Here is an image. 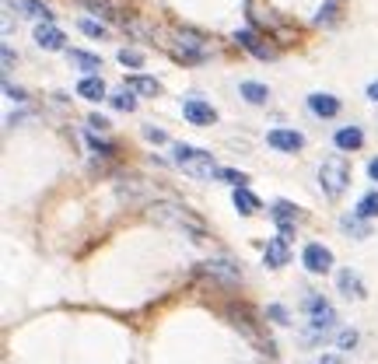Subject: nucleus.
<instances>
[{
	"mask_svg": "<svg viewBox=\"0 0 378 364\" xmlns=\"http://www.w3.org/2000/svg\"><path fill=\"white\" fill-rule=\"evenodd\" d=\"M147 217L154 224H165V228H179L182 235H189L193 242H207V224L182 203L175 200H154L147 203Z\"/></svg>",
	"mask_w": 378,
	"mask_h": 364,
	"instance_id": "obj_1",
	"label": "nucleus"
},
{
	"mask_svg": "<svg viewBox=\"0 0 378 364\" xmlns=\"http://www.w3.org/2000/svg\"><path fill=\"white\" fill-rule=\"evenodd\" d=\"M172 165L182 168L186 175L200 179V182L217 179V172H221V165L214 162L210 151H204V147H189V144H175V147H172Z\"/></svg>",
	"mask_w": 378,
	"mask_h": 364,
	"instance_id": "obj_2",
	"label": "nucleus"
},
{
	"mask_svg": "<svg viewBox=\"0 0 378 364\" xmlns=\"http://www.w3.org/2000/svg\"><path fill=\"white\" fill-rule=\"evenodd\" d=\"M224 316L231 319V326H235L238 333H246V340H249L252 347H259L263 354H277V343L263 333V326L256 323V316H252L246 305H242V308H238V305H228V308H224Z\"/></svg>",
	"mask_w": 378,
	"mask_h": 364,
	"instance_id": "obj_3",
	"label": "nucleus"
},
{
	"mask_svg": "<svg viewBox=\"0 0 378 364\" xmlns=\"http://www.w3.org/2000/svg\"><path fill=\"white\" fill-rule=\"evenodd\" d=\"M319 186H322V193L330 197V200H340L343 193H347V186H350V168L347 162L333 155V158H326V162L319 165Z\"/></svg>",
	"mask_w": 378,
	"mask_h": 364,
	"instance_id": "obj_4",
	"label": "nucleus"
},
{
	"mask_svg": "<svg viewBox=\"0 0 378 364\" xmlns=\"http://www.w3.org/2000/svg\"><path fill=\"white\" fill-rule=\"evenodd\" d=\"M301 308L308 312V326H312V336H308V340H315L319 333H326V329L336 326V308L322 294H308V298L301 301Z\"/></svg>",
	"mask_w": 378,
	"mask_h": 364,
	"instance_id": "obj_5",
	"label": "nucleus"
},
{
	"mask_svg": "<svg viewBox=\"0 0 378 364\" xmlns=\"http://www.w3.org/2000/svg\"><path fill=\"white\" fill-rule=\"evenodd\" d=\"M266 144L277 147V151H284V155H298V151L305 147V133H298L291 126H273V130L266 133Z\"/></svg>",
	"mask_w": 378,
	"mask_h": 364,
	"instance_id": "obj_6",
	"label": "nucleus"
},
{
	"mask_svg": "<svg viewBox=\"0 0 378 364\" xmlns=\"http://www.w3.org/2000/svg\"><path fill=\"white\" fill-rule=\"evenodd\" d=\"M301 263L308 274H326V270H333V252L322 242H308L301 249Z\"/></svg>",
	"mask_w": 378,
	"mask_h": 364,
	"instance_id": "obj_7",
	"label": "nucleus"
},
{
	"mask_svg": "<svg viewBox=\"0 0 378 364\" xmlns=\"http://www.w3.org/2000/svg\"><path fill=\"white\" fill-rule=\"evenodd\" d=\"M204 274L214 277V281H221V284H238L242 281V266H238L235 259H228V256L207 259V263H204Z\"/></svg>",
	"mask_w": 378,
	"mask_h": 364,
	"instance_id": "obj_8",
	"label": "nucleus"
},
{
	"mask_svg": "<svg viewBox=\"0 0 378 364\" xmlns=\"http://www.w3.org/2000/svg\"><path fill=\"white\" fill-rule=\"evenodd\" d=\"M182 116L193 126H210V123H217V109L204 98H182Z\"/></svg>",
	"mask_w": 378,
	"mask_h": 364,
	"instance_id": "obj_9",
	"label": "nucleus"
},
{
	"mask_svg": "<svg viewBox=\"0 0 378 364\" xmlns=\"http://www.w3.org/2000/svg\"><path fill=\"white\" fill-rule=\"evenodd\" d=\"M305 102H308V113L319 116V120H333V116H340V109H343V102L336 95H330V91H315Z\"/></svg>",
	"mask_w": 378,
	"mask_h": 364,
	"instance_id": "obj_10",
	"label": "nucleus"
},
{
	"mask_svg": "<svg viewBox=\"0 0 378 364\" xmlns=\"http://www.w3.org/2000/svg\"><path fill=\"white\" fill-rule=\"evenodd\" d=\"M36 46L46 49V53H63V49H67V36H63L53 21H39V25H36Z\"/></svg>",
	"mask_w": 378,
	"mask_h": 364,
	"instance_id": "obj_11",
	"label": "nucleus"
},
{
	"mask_svg": "<svg viewBox=\"0 0 378 364\" xmlns=\"http://www.w3.org/2000/svg\"><path fill=\"white\" fill-rule=\"evenodd\" d=\"M67 60L74 71H84V78H98L102 74V56L84 53V49H67Z\"/></svg>",
	"mask_w": 378,
	"mask_h": 364,
	"instance_id": "obj_12",
	"label": "nucleus"
},
{
	"mask_svg": "<svg viewBox=\"0 0 378 364\" xmlns=\"http://www.w3.org/2000/svg\"><path fill=\"white\" fill-rule=\"evenodd\" d=\"M288 239H270V245H266V252H263V263L270 266V270H280V266H288L291 263V249H288Z\"/></svg>",
	"mask_w": 378,
	"mask_h": 364,
	"instance_id": "obj_13",
	"label": "nucleus"
},
{
	"mask_svg": "<svg viewBox=\"0 0 378 364\" xmlns=\"http://www.w3.org/2000/svg\"><path fill=\"white\" fill-rule=\"evenodd\" d=\"M7 11H18V14H25V18H32V21H53V18H56L42 0H7Z\"/></svg>",
	"mask_w": 378,
	"mask_h": 364,
	"instance_id": "obj_14",
	"label": "nucleus"
},
{
	"mask_svg": "<svg viewBox=\"0 0 378 364\" xmlns=\"http://www.w3.org/2000/svg\"><path fill=\"white\" fill-rule=\"evenodd\" d=\"M235 42H238L242 49H249L256 60H273V56H277L270 46H263V39H259L252 28H238V32H235Z\"/></svg>",
	"mask_w": 378,
	"mask_h": 364,
	"instance_id": "obj_15",
	"label": "nucleus"
},
{
	"mask_svg": "<svg viewBox=\"0 0 378 364\" xmlns=\"http://www.w3.org/2000/svg\"><path fill=\"white\" fill-rule=\"evenodd\" d=\"M333 144L336 151H357L364 144V130L361 126H340L333 133Z\"/></svg>",
	"mask_w": 378,
	"mask_h": 364,
	"instance_id": "obj_16",
	"label": "nucleus"
},
{
	"mask_svg": "<svg viewBox=\"0 0 378 364\" xmlns=\"http://www.w3.org/2000/svg\"><path fill=\"white\" fill-rule=\"evenodd\" d=\"M336 284H340V294L343 298H368V287H364V281L354 274V270H340V277H336Z\"/></svg>",
	"mask_w": 378,
	"mask_h": 364,
	"instance_id": "obj_17",
	"label": "nucleus"
},
{
	"mask_svg": "<svg viewBox=\"0 0 378 364\" xmlns=\"http://www.w3.org/2000/svg\"><path fill=\"white\" fill-rule=\"evenodd\" d=\"M126 88H130L133 95H140V98L162 95V84L154 81V78H144V74H130V78H126Z\"/></svg>",
	"mask_w": 378,
	"mask_h": 364,
	"instance_id": "obj_18",
	"label": "nucleus"
},
{
	"mask_svg": "<svg viewBox=\"0 0 378 364\" xmlns=\"http://www.w3.org/2000/svg\"><path fill=\"white\" fill-rule=\"evenodd\" d=\"M81 7H88L91 14H98V18H105V21H126L123 14H120V7L112 4V0H78Z\"/></svg>",
	"mask_w": 378,
	"mask_h": 364,
	"instance_id": "obj_19",
	"label": "nucleus"
},
{
	"mask_svg": "<svg viewBox=\"0 0 378 364\" xmlns=\"http://www.w3.org/2000/svg\"><path fill=\"white\" fill-rule=\"evenodd\" d=\"M231 200H235V210H238L242 217H252V214H259V210H263L259 197H256L252 189H246V186H242V189H235V197H231Z\"/></svg>",
	"mask_w": 378,
	"mask_h": 364,
	"instance_id": "obj_20",
	"label": "nucleus"
},
{
	"mask_svg": "<svg viewBox=\"0 0 378 364\" xmlns=\"http://www.w3.org/2000/svg\"><path fill=\"white\" fill-rule=\"evenodd\" d=\"M238 95H242L249 105H266V102H270V88L259 81H242L238 84Z\"/></svg>",
	"mask_w": 378,
	"mask_h": 364,
	"instance_id": "obj_21",
	"label": "nucleus"
},
{
	"mask_svg": "<svg viewBox=\"0 0 378 364\" xmlns=\"http://www.w3.org/2000/svg\"><path fill=\"white\" fill-rule=\"evenodd\" d=\"M78 95L88 98V102H102V98H109V91H105V81H102V78H81V81H78Z\"/></svg>",
	"mask_w": 378,
	"mask_h": 364,
	"instance_id": "obj_22",
	"label": "nucleus"
},
{
	"mask_svg": "<svg viewBox=\"0 0 378 364\" xmlns=\"http://www.w3.org/2000/svg\"><path fill=\"white\" fill-rule=\"evenodd\" d=\"M340 228H343V235H350V239H368V235H372L368 221H364V217H357V214L340 217Z\"/></svg>",
	"mask_w": 378,
	"mask_h": 364,
	"instance_id": "obj_23",
	"label": "nucleus"
},
{
	"mask_svg": "<svg viewBox=\"0 0 378 364\" xmlns=\"http://www.w3.org/2000/svg\"><path fill=\"white\" fill-rule=\"evenodd\" d=\"M270 217H273L277 224H294V221H298V207L288 200H273L270 203Z\"/></svg>",
	"mask_w": 378,
	"mask_h": 364,
	"instance_id": "obj_24",
	"label": "nucleus"
},
{
	"mask_svg": "<svg viewBox=\"0 0 378 364\" xmlns=\"http://www.w3.org/2000/svg\"><path fill=\"white\" fill-rule=\"evenodd\" d=\"M105 102H109L112 109H120V113H133V109H137V95H133V91H130L126 84L120 88V91H112V95H109Z\"/></svg>",
	"mask_w": 378,
	"mask_h": 364,
	"instance_id": "obj_25",
	"label": "nucleus"
},
{
	"mask_svg": "<svg viewBox=\"0 0 378 364\" xmlns=\"http://www.w3.org/2000/svg\"><path fill=\"white\" fill-rule=\"evenodd\" d=\"M357 217H364V221H372L378 217V193H364L361 200H357V210H354Z\"/></svg>",
	"mask_w": 378,
	"mask_h": 364,
	"instance_id": "obj_26",
	"label": "nucleus"
},
{
	"mask_svg": "<svg viewBox=\"0 0 378 364\" xmlns=\"http://www.w3.org/2000/svg\"><path fill=\"white\" fill-rule=\"evenodd\" d=\"M78 28H81L84 36H91V39H105L109 36V28L102 21H95V18H78Z\"/></svg>",
	"mask_w": 378,
	"mask_h": 364,
	"instance_id": "obj_27",
	"label": "nucleus"
},
{
	"mask_svg": "<svg viewBox=\"0 0 378 364\" xmlns=\"http://www.w3.org/2000/svg\"><path fill=\"white\" fill-rule=\"evenodd\" d=\"M336 18H340V0H326L315 14V25H333Z\"/></svg>",
	"mask_w": 378,
	"mask_h": 364,
	"instance_id": "obj_28",
	"label": "nucleus"
},
{
	"mask_svg": "<svg viewBox=\"0 0 378 364\" xmlns=\"http://www.w3.org/2000/svg\"><path fill=\"white\" fill-rule=\"evenodd\" d=\"M217 179H221V182H228V186H235V189H242V186L249 182V175H246V172H238V168H221V172H217Z\"/></svg>",
	"mask_w": 378,
	"mask_h": 364,
	"instance_id": "obj_29",
	"label": "nucleus"
},
{
	"mask_svg": "<svg viewBox=\"0 0 378 364\" xmlns=\"http://www.w3.org/2000/svg\"><path fill=\"white\" fill-rule=\"evenodd\" d=\"M266 319H270V323H277V326H291V316H288V308H284V305H270V308H266Z\"/></svg>",
	"mask_w": 378,
	"mask_h": 364,
	"instance_id": "obj_30",
	"label": "nucleus"
},
{
	"mask_svg": "<svg viewBox=\"0 0 378 364\" xmlns=\"http://www.w3.org/2000/svg\"><path fill=\"white\" fill-rule=\"evenodd\" d=\"M120 63L123 67H144V53L140 49H120Z\"/></svg>",
	"mask_w": 378,
	"mask_h": 364,
	"instance_id": "obj_31",
	"label": "nucleus"
},
{
	"mask_svg": "<svg viewBox=\"0 0 378 364\" xmlns=\"http://www.w3.org/2000/svg\"><path fill=\"white\" fill-rule=\"evenodd\" d=\"M88 144H91V151H102V155H116V144H109V140H98L95 133H88Z\"/></svg>",
	"mask_w": 378,
	"mask_h": 364,
	"instance_id": "obj_32",
	"label": "nucleus"
},
{
	"mask_svg": "<svg viewBox=\"0 0 378 364\" xmlns=\"http://www.w3.org/2000/svg\"><path fill=\"white\" fill-rule=\"evenodd\" d=\"M357 340H361V336H357V329H343V333H340V350H354V347H357Z\"/></svg>",
	"mask_w": 378,
	"mask_h": 364,
	"instance_id": "obj_33",
	"label": "nucleus"
},
{
	"mask_svg": "<svg viewBox=\"0 0 378 364\" xmlns=\"http://www.w3.org/2000/svg\"><path fill=\"white\" fill-rule=\"evenodd\" d=\"M144 140H151V144H165V130H158V126H144Z\"/></svg>",
	"mask_w": 378,
	"mask_h": 364,
	"instance_id": "obj_34",
	"label": "nucleus"
},
{
	"mask_svg": "<svg viewBox=\"0 0 378 364\" xmlns=\"http://www.w3.org/2000/svg\"><path fill=\"white\" fill-rule=\"evenodd\" d=\"M4 95H7L11 102H28V95H25L21 88H14V84H11V81H4Z\"/></svg>",
	"mask_w": 378,
	"mask_h": 364,
	"instance_id": "obj_35",
	"label": "nucleus"
},
{
	"mask_svg": "<svg viewBox=\"0 0 378 364\" xmlns=\"http://www.w3.org/2000/svg\"><path fill=\"white\" fill-rule=\"evenodd\" d=\"M88 126H91V130H109L112 123L105 120V116H88Z\"/></svg>",
	"mask_w": 378,
	"mask_h": 364,
	"instance_id": "obj_36",
	"label": "nucleus"
},
{
	"mask_svg": "<svg viewBox=\"0 0 378 364\" xmlns=\"http://www.w3.org/2000/svg\"><path fill=\"white\" fill-rule=\"evenodd\" d=\"M14 71V53H11V46H4V74H11Z\"/></svg>",
	"mask_w": 378,
	"mask_h": 364,
	"instance_id": "obj_37",
	"label": "nucleus"
},
{
	"mask_svg": "<svg viewBox=\"0 0 378 364\" xmlns=\"http://www.w3.org/2000/svg\"><path fill=\"white\" fill-rule=\"evenodd\" d=\"M368 175H372V182H378V158L368 162Z\"/></svg>",
	"mask_w": 378,
	"mask_h": 364,
	"instance_id": "obj_38",
	"label": "nucleus"
},
{
	"mask_svg": "<svg viewBox=\"0 0 378 364\" xmlns=\"http://www.w3.org/2000/svg\"><path fill=\"white\" fill-rule=\"evenodd\" d=\"M368 98H372V102H378V81L368 84Z\"/></svg>",
	"mask_w": 378,
	"mask_h": 364,
	"instance_id": "obj_39",
	"label": "nucleus"
},
{
	"mask_svg": "<svg viewBox=\"0 0 378 364\" xmlns=\"http://www.w3.org/2000/svg\"><path fill=\"white\" fill-rule=\"evenodd\" d=\"M319 364H343V361H340L336 354H326V358H322V361H319Z\"/></svg>",
	"mask_w": 378,
	"mask_h": 364,
	"instance_id": "obj_40",
	"label": "nucleus"
}]
</instances>
